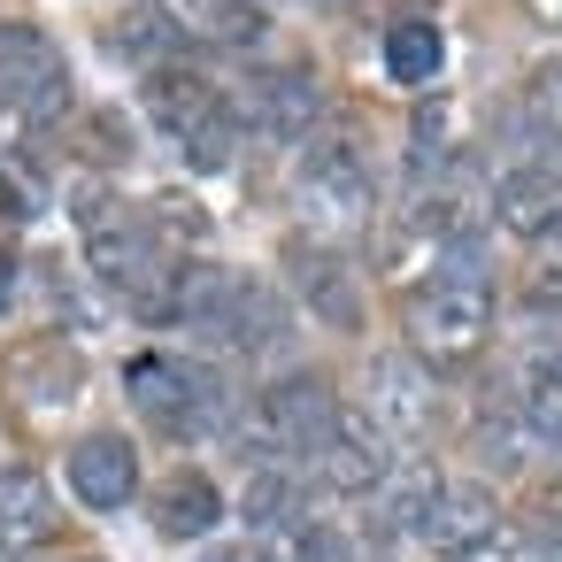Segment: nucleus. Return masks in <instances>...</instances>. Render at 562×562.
Instances as JSON below:
<instances>
[{
  "mask_svg": "<svg viewBox=\"0 0 562 562\" xmlns=\"http://www.w3.org/2000/svg\"><path fill=\"white\" fill-rule=\"evenodd\" d=\"M139 101H147L155 132H162L193 170H232L247 124H239V101H232L209 70H193V63H162V70H147Z\"/></svg>",
  "mask_w": 562,
  "mask_h": 562,
  "instance_id": "1",
  "label": "nucleus"
},
{
  "mask_svg": "<svg viewBox=\"0 0 562 562\" xmlns=\"http://www.w3.org/2000/svg\"><path fill=\"white\" fill-rule=\"evenodd\" d=\"M124 393L147 416V431H162L178 447H193V439L232 424V385L209 362H193V355H132L124 362Z\"/></svg>",
  "mask_w": 562,
  "mask_h": 562,
  "instance_id": "2",
  "label": "nucleus"
},
{
  "mask_svg": "<svg viewBox=\"0 0 562 562\" xmlns=\"http://www.w3.org/2000/svg\"><path fill=\"white\" fill-rule=\"evenodd\" d=\"M293 209L308 224V239H362L378 224V178L370 162L355 155V139H308L293 147Z\"/></svg>",
  "mask_w": 562,
  "mask_h": 562,
  "instance_id": "3",
  "label": "nucleus"
},
{
  "mask_svg": "<svg viewBox=\"0 0 562 562\" xmlns=\"http://www.w3.org/2000/svg\"><path fill=\"white\" fill-rule=\"evenodd\" d=\"M78 232H86V262H93V278H101L109 293H124V301L147 316V308L162 301L170 270H178L170 239H162L139 209H124V201H86V209H78Z\"/></svg>",
  "mask_w": 562,
  "mask_h": 562,
  "instance_id": "4",
  "label": "nucleus"
},
{
  "mask_svg": "<svg viewBox=\"0 0 562 562\" xmlns=\"http://www.w3.org/2000/svg\"><path fill=\"white\" fill-rule=\"evenodd\" d=\"M401 331H408V355L439 378V370H470L485 347H493V293L470 285V278H431L401 301Z\"/></svg>",
  "mask_w": 562,
  "mask_h": 562,
  "instance_id": "5",
  "label": "nucleus"
},
{
  "mask_svg": "<svg viewBox=\"0 0 562 562\" xmlns=\"http://www.w3.org/2000/svg\"><path fill=\"white\" fill-rule=\"evenodd\" d=\"M339 393H331V378L324 370H285V378H270L262 393H255V462H316L324 447H331V431H339Z\"/></svg>",
  "mask_w": 562,
  "mask_h": 562,
  "instance_id": "6",
  "label": "nucleus"
},
{
  "mask_svg": "<svg viewBox=\"0 0 562 562\" xmlns=\"http://www.w3.org/2000/svg\"><path fill=\"white\" fill-rule=\"evenodd\" d=\"M70 86H78V78H70V63H63V47H55L40 24H0V101H16L32 132H47L55 116L78 109Z\"/></svg>",
  "mask_w": 562,
  "mask_h": 562,
  "instance_id": "7",
  "label": "nucleus"
},
{
  "mask_svg": "<svg viewBox=\"0 0 562 562\" xmlns=\"http://www.w3.org/2000/svg\"><path fill=\"white\" fill-rule=\"evenodd\" d=\"M408 539L424 547V554H439V562H477L493 539H501V501H493V485H477V477H439V493L416 508V524H408Z\"/></svg>",
  "mask_w": 562,
  "mask_h": 562,
  "instance_id": "8",
  "label": "nucleus"
},
{
  "mask_svg": "<svg viewBox=\"0 0 562 562\" xmlns=\"http://www.w3.org/2000/svg\"><path fill=\"white\" fill-rule=\"evenodd\" d=\"M285 301L308 308V316L331 324V331H362V278H355L347 255L324 247V239H293V247H285Z\"/></svg>",
  "mask_w": 562,
  "mask_h": 562,
  "instance_id": "9",
  "label": "nucleus"
},
{
  "mask_svg": "<svg viewBox=\"0 0 562 562\" xmlns=\"http://www.w3.org/2000/svg\"><path fill=\"white\" fill-rule=\"evenodd\" d=\"M362 416L385 431V439H424L431 416H439V378L401 347V355H370V378H362Z\"/></svg>",
  "mask_w": 562,
  "mask_h": 562,
  "instance_id": "10",
  "label": "nucleus"
},
{
  "mask_svg": "<svg viewBox=\"0 0 562 562\" xmlns=\"http://www.w3.org/2000/svg\"><path fill=\"white\" fill-rule=\"evenodd\" d=\"M393 470H401V447H393L370 416H339L331 447L316 454V485H324L331 501H378V493L393 485Z\"/></svg>",
  "mask_w": 562,
  "mask_h": 562,
  "instance_id": "11",
  "label": "nucleus"
},
{
  "mask_svg": "<svg viewBox=\"0 0 562 562\" xmlns=\"http://www.w3.org/2000/svg\"><path fill=\"white\" fill-rule=\"evenodd\" d=\"M239 124L262 132V139H278V147H308L316 124H324V93H316L308 70H262V78H247Z\"/></svg>",
  "mask_w": 562,
  "mask_h": 562,
  "instance_id": "12",
  "label": "nucleus"
},
{
  "mask_svg": "<svg viewBox=\"0 0 562 562\" xmlns=\"http://www.w3.org/2000/svg\"><path fill=\"white\" fill-rule=\"evenodd\" d=\"M232 293H239V270H216V262H178V270H170V285H162V301H155L147 316H155V324H170V331H186V339L224 347Z\"/></svg>",
  "mask_w": 562,
  "mask_h": 562,
  "instance_id": "13",
  "label": "nucleus"
},
{
  "mask_svg": "<svg viewBox=\"0 0 562 562\" xmlns=\"http://www.w3.org/2000/svg\"><path fill=\"white\" fill-rule=\"evenodd\" d=\"M63 477H70V493H78L86 508L116 516V508L139 501V447H132L124 431H86V439L63 454Z\"/></svg>",
  "mask_w": 562,
  "mask_h": 562,
  "instance_id": "14",
  "label": "nucleus"
},
{
  "mask_svg": "<svg viewBox=\"0 0 562 562\" xmlns=\"http://www.w3.org/2000/svg\"><path fill=\"white\" fill-rule=\"evenodd\" d=\"M485 209H493V224H501L508 239H524V247L562 239V178H554V170H531V162L501 170L493 193H485Z\"/></svg>",
  "mask_w": 562,
  "mask_h": 562,
  "instance_id": "15",
  "label": "nucleus"
},
{
  "mask_svg": "<svg viewBox=\"0 0 562 562\" xmlns=\"http://www.w3.org/2000/svg\"><path fill=\"white\" fill-rule=\"evenodd\" d=\"M63 524L55 485L24 462H0V562H32V547H47Z\"/></svg>",
  "mask_w": 562,
  "mask_h": 562,
  "instance_id": "16",
  "label": "nucleus"
},
{
  "mask_svg": "<svg viewBox=\"0 0 562 562\" xmlns=\"http://www.w3.org/2000/svg\"><path fill=\"white\" fill-rule=\"evenodd\" d=\"M147 516H155V531L170 539V547H201V539H216V524L232 516L224 508V493H216V477L209 470H170L155 493H147Z\"/></svg>",
  "mask_w": 562,
  "mask_h": 562,
  "instance_id": "17",
  "label": "nucleus"
},
{
  "mask_svg": "<svg viewBox=\"0 0 562 562\" xmlns=\"http://www.w3.org/2000/svg\"><path fill=\"white\" fill-rule=\"evenodd\" d=\"M293 301L270 285V278H239L232 293V324H224V347L232 355H285L293 347Z\"/></svg>",
  "mask_w": 562,
  "mask_h": 562,
  "instance_id": "18",
  "label": "nucleus"
},
{
  "mask_svg": "<svg viewBox=\"0 0 562 562\" xmlns=\"http://www.w3.org/2000/svg\"><path fill=\"white\" fill-rule=\"evenodd\" d=\"M301 508H308V485H301L293 462H255V470H247L239 516H247V531H262V547H278L285 531H301V524H308Z\"/></svg>",
  "mask_w": 562,
  "mask_h": 562,
  "instance_id": "19",
  "label": "nucleus"
},
{
  "mask_svg": "<svg viewBox=\"0 0 562 562\" xmlns=\"http://www.w3.org/2000/svg\"><path fill=\"white\" fill-rule=\"evenodd\" d=\"M516 424L539 447H562V339L524 355V370H516Z\"/></svg>",
  "mask_w": 562,
  "mask_h": 562,
  "instance_id": "20",
  "label": "nucleus"
},
{
  "mask_svg": "<svg viewBox=\"0 0 562 562\" xmlns=\"http://www.w3.org/2000/svg\"><path fill=\"white\" fill-rule=\"evenodd\" d=\"M439 70H447V40H439V24H424V16L385 24V78H393V86L431 93V86H439Z\"/></svg>",
  "mask_w": 562,
  "mask_h": 562,
  "instance_id": "21",
  "label": "nucleus"
},
{
  "mask_svg": "<svg viewBox=\"0 0 562 562\" xmlns=\"http://www.w3.org/2000/svg\"><path fill=\"white\" fill-rule=\"evenodd\" d=\"M178 47H186V32H178L162 9H132V16L109 24V55H124V63H139V70L178 63Z\"/></svg>",
  "mask_w": 562,
  "mask_h": 562,
  "instance_id": "22",
  "label": "nucleus"
},
{
  "mask_svg": "<svg viewBox=\"0 0 562 562\" xmlns=\"http://www.w3.org/2000/svg\"><path fill=\"white\" fill-rule=\"evenodd\" d=\"M524 547L539 562H562V485H539L531 508H524Z\"/></svg>",
  "mask_w": 562,
  "mask_h": 562,
  "instance_id": "23",
  "label": "nucleus"
},
{
  "mask_svg": "<svg viewBox=\"0 0 562 562\" xmlns=\"http://www.w3.org/2000/svg\"><path fill=\"white\" fill-rule=\"evenodd\" d=\"M531 101H539V109H554V116H562V55H547V63H539V70H531Z\"/></svg>",
  "mask_w": 562,
  "mask_h": 562,
  "instance_id": "24",
  "label": "nucleus"
},
{
  "mask_svg": "<svg viewBox=\"0 0 562 562\" xmlns=\"http://www.w3.org/2000/svg\"><path fill=\"white\" fill-rule=\"evenodd\" d=\"M524 308H531V316H547V308H562V270H539V278L524 285Z\"/></svg>",
  "mask_w": 562,
  "mask_h": 562,
  "instance_id": "25",
  "label": "nucleus"
},
{
  "mask_svg": "<svg viewBox=\"0 0 562 562\" xmlns=\"http://www.w3.org/2000/svg\"><path fill=\"white\" fill-rule=\"evenodd\" d=\"M24 139H32L24 109H16V101H0V155H24Z\"/></svg>",
  "mask_w": 562,
  "mask_h": 562,
  "instance_id": "26",
  "label": "nucleus"
},
{
  "mask_svg": "<svg viewBox=\"0 0 562 562\" xmlns=\"http://www.w3.org/2000/svg\"><path fill=\"white\" fill-rule=\"evenodd\" d=\"M193 562H270V547H255V539H239V547H201Z\"/></svg>",
  "mask_w": 562,
  "mask_h": 562,
  "instance_id": "27",
  "label": "nucleus"
},
{
  "mask_svg": "<svg viewBox=\"0 0 562 562\" xmlns=\"http://www.w3.org/2000/svg\"><path fill=\"white\" fill-rule=\"evenodd\" d=\"M9 301H16V255L0 247V308H9Z\"/></svg>",
  "mask_w": 562,
  "mask_h": 562,
  "instance_id": "28",
  "label": "nucleus"
},
{
  "mask_svg": "<svg viewBox=\"0 0 562 562\" xmlns=\"http://www.w3.org/2000/svg\"><path fill=\"white\" fill-rule=\"evenodd\" d=\"M78 562H93V554H78Z\"/></svg>",
  "mask_w": 562,
  "mask_h": 562,
  "instance_id": "29",
  "label": "nucleus"
}]
</instances>
